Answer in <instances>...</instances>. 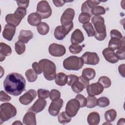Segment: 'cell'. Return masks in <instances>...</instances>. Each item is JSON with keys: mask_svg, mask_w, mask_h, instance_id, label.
<instances>
[{"mask_svg": "<svg viewBox=\"0 0 125 125\" xmlns=\"http://www.w3.org/2000/svg\"><path fill=\"white\" fill-rule=\"evenodd\" d=\"M87 121L90 125H97L100 121V115L97 112H91L87 116Z\"/></svg>", "mask_w": 125, "mask_h": 125, "instance_id": "26", "label": "cell"}, {"mask_svg": "<svg viewBox=\"0 0 125 125\" xmlns=\"http://www.w3.org/2000/svg\"><path fill=\"white\" fill-rule=\"evenodd\" d=\"M73 23L66 26H58L56 27L54 30V36L57 40H62L73 29Z\"/></svg>", "mask_w": 125, "mask_h": 125, "instance_id": "7", "label": "cell"}, {"mask_svg": "<svg viewBox=\"0 0 125 125\" xmlns=\"http://www.w3.org/2000/svg\"><path fill=\"white\" fill-rule=\"evenodd\" d=\"M91 13L92 15L100 16L104 14L105 13V10L103 6H97L92 9Z\"/></svg>", "mask_w": 125, "mask_h": 125, "instance_id": "41", "label": "cell"}, {"mask_svg": "<svg viewBox=\"0 0 125 125\" xmlns=\"http://www.w3.org/2000/svg\"><path fill=\"white\" fill-rule=\"evenodd\" d=\"M61 97V92L57 89H52L50 92L49 98L52 101L56 100Z\"/></svg>", "mask_w": 125, "mask_h": 125, "instance_id": "44", "label": "cell"}, {"mask_svg": "<svg viewBox=\"0 0 125 125\" xmlns=\"http://www.w3.org/2000/svg\"><path fill=\"white\" fill-rule=\"evenodd\" d=\"M91 22L94 25L96 39L100 41L104 40L106 37L104 18L101 16H94L91 19Z\"/></svg>", "mask_w": 125, "mask_h": 125, "instance_id": "2", "label": "cell"}, {"mask_svg": "<svg viewBox=\"0 0 125 125\" xmlns=\"http://www.w3.org/2000/svg\"><path fill=\"white\" fill-rule=\"evenodd\" d=\"M38 92V96L39 98H42V99H46L50 95L49 91L43 89H39L37 91Z\"/></svg>", "mask_w": 125, "mask_h": 125, "instance_id": "45", "label": "cell"}, {"mask_svg": "<svg viewBox=\"0 0 125 125\" xmlns=\"http://www.w3.org/2000/svg\"><path fill=\"white\" fill-rule=\"evenodd\" d=\"M63 104V101L61 98L56 100L52 101L48 107V112L50 115L53 116H57Z\"/></svg>", "mask_w": 125, "mask_h": 125, "instance_id": "12", "label": "cell"}, {"mask_svg": "<svg viewBox=\"0 0 125 125\" xmlns=\"http://www.w3.org/2000/svg\"><path fill=\"white\" fill-rule=\"evenodd\" d=\"M22 122L26 125H36L37 123L35 112L32 111H28L24 115L22 119Z\"/></svg>", "mask_w": 125, "mask_h": 125, "instance_id": "21", "label": "cell"}, {"mask_svg": "<svg viewBox=\"0 0 125 125\" xmlns=\"http://www.w3.org/2000/svg\"><path fill=\"white\" fill-rule=\"evenodd\" d=\"M67 76L64 73L59 72L56 74L55 82L59 86H64L67 83Z\"/></svg>", "mask_w": 125, "mask_h": 125, "instance_id": "27", "label": "cell"}, {"mask_svg": "<svg viewBox=\"0 0 125 125\" xmlns=\"http://www.w3.org/2000/svg\"><path fill=\"white\" fill-rule=\"evenodd\" d=\"M101 1L98 0H86L82 5L81 11L82 13H86L91 16H92L91 11L93 8L98 6Z\"/></svg>", "mask_w": 125, "mask_h": 125, "instance_id": "15", "label": "cell"}, {"mask_svg": "<svg viewBox=\"0 0 125 125\" xmlns=\"http://www.w3.org/2000/svg\"><path fill=\"white\" fill-rule=\"evenodd\" d=\"M71 88L73 91L76 93H79L82 92L84 88H85L83 84L79 81L75 82L71 86Z\"/></svg>", "mask_w": 125, "mask_h": 125, "instance_id": "37", "label": "cell"}, {"mask_svg": "<svg viewBox=\"0 0 125 125\" xmlns=\"http://www.w3.org/2000/svg\"><path fill=\"white\" fill-rule=\"evenodd\" d=\"M117 116V112L114 109H111L107 110L104 113V118L106 122H113Z\"/></svg>", "mask_w": 125, "mask_h": 125, "instance_id": "29", "label": "cell"}, {"mask_svg": "<svg viewBox=\"0 0 125 125\" xmlns=\"http://www.w3.org/2000/svg\"><path fill=\"white\" fill-rule=\"evenodd\" d=\"M83 63L86 64L96 65L100 61V58L95 52H86L81 57Z\"/></svg>", "mask_w": 125, "mask_h": 125, "instance_id": "10", "label": "cell"}, {"mask_svg": "<svg viewBox=\"0 0 125 125\" xmlns=\"http://www.w3.org/2000/svg\"><path fill=\"white\" fill-rule=\"evenodd\" d=\"M82 76H83L89 81L93 79L96 76L95 70L91 68H85L82 71Z\"/></svg>", "mask_w": 125, "mask_h": 125, "instance_id": "28", "label": "cell"}, {"mask_svg": "<svg viewBox=\"0 0 125 125\" xmlns=\"http://www.w3.org/2000/svg\"><path fill=\"white\" fill-rule=\"evenodd\" d=\"M125 38L121 40L117 39L111 38L110 40L109 41L108 47L114 51L115 50H118L121 48L125 47Z\"/></svg>", "mask_w": 125, "mask_h": 125, "instance_id": "19", "label": "cell"}, {"mask_svg": "<svg viewBox=\"0 0 125 125\" xmlns=\"http://www.w3.org/2000/svg\"><path fill=\"white\" fill-rule=\"evenodd\" d=\"M17 3L19 7H22L24 8H27L29 4V0H20L17 1Z\"/></svg>", "mask_w": 125, "mask_h": 125, "instance_id": "51", "label": "cell"}, {"mask_svg": "<svg viewBox=\"0 0 125 125\" xmlns=\"http://www.w3.org/2000/svg\"><path fill=\"white\" fill-rule=\"evenodd\" d=\"M46 105V101L44 99L39 98L30 107L28 111H32L35 113H39L43 110Z\"/></svg>", "mask_w": 125, "mask_h": 125, "instance_id": "18", "label": "cell"}, {"mask_svg": "<svg viewBox=\"0 0 125 125\" xmlns=\"http://www.w3.org/2000/svg\"><path fill=\"white\" fill-rule=\"evenodd\" d=\"M20 124L22 125V124L21 122H20L19 121H15V122H14L13 123V125H20Z\"/></svg>", "mask_w": 125, "mask_h": 125, "instance_id": "55", "label": "cell"}, {"mask_svg": "<svg viewBox=\"0 0 125 125\" xmlns=\"http://www.w3.org/2000/svg\"><path fill=\"white\" fill-rule=\"evenodd\" d=\"M16 29V27L12 25L6 24L2 31L3 37L6 40L11 41L15 35Z\"/></svg>", "mask_w": 125, "mask_h": 125, "instance_id": "17", "label": "cell"}, {"mask_svg": "<svg viewBox=\"0 0 125 125\" xmlns=\"http://www.w3.org/2000/svg\"><path fill=\"white\" fill-rule=\"evenodd\" d=\"M79 81L83 84L85 88H86L87 85L89 84V81L83 76H81L79 77Z\"/></svg>", "mask_w": 125, "mask_h": 125, "instance_id": "52", "label": "cell"}, {"mask_svg": "<svg viewBox=\"0 0 125 125\" xmlns=\"http://www.w3.org/2000/svg\"><path fill=\"white\" fill-rule=\"evenodd\" d=\"M125 64H120L118 67L119 72L120 75L123 77H125Z\"/></svg>", "mask_w": 125, "mask_h": 125, "instance_id": "54", "label": "cell"}, {"mask_svg": "<svg viewBox=\"0 0 125 125\" xmlns=\"http://www.w3.org/2000/svg\"><path fill=\"white\" fill-rule=\"evenodd\" d=\"M111 38L117 39L121 40L123 38V36L121 33L117 29H112L110 31Z\"/></svg>", "mask_w": 125, "mask_h": 125, "instance_id": "46", "label": "cell"}, {"mask_svg": "<svg viewBox=\"0 0 125 125\" xmlns=\"http://www.w3.org/2000/svg\"><path fill=\"white\" fill-rule=\"evenodd\" d=\"M83 27L86 32L88 37L94 36L95 32L94 28L91 23L88 22L87 23L83 24Z\"/></svg>", "mask_w": 125, "mask_h": 125, "instance_id": "34", "label": "cell"}, {"mask_svg": "<svg viewBox=\"0 0 125 125\" xmlns=\"http://www.w3.org/2000/svg\"><path fill=\"white\" fill-rule=\"evenodd\" d=\"M17 114L16 107L9 103H3L0 107V124L15 117Z\"/></svg>", "mask_w": 125, "mask_h": 125, "instance_id": "4", "label": "cell"}, {"mask_svg": "<svg viewBox=\"0 0 125 125\" xmlns=\"http://www.w3.org/2000/svg\"><path fill=\"white\" fill-rule=\"evenodd\" d=\"M87 103L86 106L87 108H92L97 105V99L96 97L92 96H88L86 98Z\"/></svg>", "mask_w": 125, "mask_h": 125, "instance_id": "36", "label": "cell"}, {"mask_svg": "<svg viewBox=\"0 0 125 125\" xmlns=\"http://www.w3.org/2000/svg\"><path fill=\"white\" fill-rule=\"evenodd\" d=\"M103 86L98 82L88 84L86 87V91L89 96L99 95L103 92Z\"/></svg>", "mask_w": 125, "mask_h": 125, "instance_id": "13", "label": "cell"}, {"mask_svg": "<svg viewBox=\"0 0 125 125\" xmlns=\"http://www.w3.org/2000/svg\"><path fill=\"white\" fill-rule=\"evenodd\" d=\"M48 51L49 54L54 57H62L66 52L65 48L63 45L55 43H53L49 45Z\"/></svg>", "mask_w": 125, "mask_h": 125, "instance_id": "11", "label": "cell"}, {"mask_svg": "<svg viewBox=\"0 0 125 125\" xmlns=\"http://www.w3.org/2000/svg\"><path fill=\"white\" fill-rule=\"evenodd\" d=\"M42 18L37 13H32L30 14L27 18L28 23L32 26H38L41 22Z\"/></svg>", "mask_w": 125, "mask_h": 125, "instance_id": "25", "label": "cell"}, {"mask_svg": "<svg viewBox=\"0 0 125 125\" xmlns=\"http://www.w3.org/2000/svg\"><path fill=\"white\" fill-rule=\"evenodd\" d=\"M33 37V34L30 30H21L18 37L19 41L24 43H27Z\"/></svg>", "mask_w": 125, "mask_h": 125, "instance_id": "23", "label": "cell"}, {"mask_svg": "<svg viewBox=\"0 0 125 125\" xmlns=\"http://www.w3.org/2000/svg\"><path fill=\"white\" fill-rule=\"evenodd\" d=\"M38 32L42 35H45L49 32V26L44 22H41L37 27Z\"/></svg>", "mask_w": 125, "mask_h": 125, "instance_id": "30", "label": "cell"}, {"mask_svg": "<svg viewBox=\"0 0 125 125\" xmlns=\"http://www.w3.org/2000/svg\"><path fill=\"white\" fill-rule=\"evenodd\" d=\"M80 105L79 102L76 99H72L69 100L66 104L65 106V112L71 117H73L76 115Z\"/></svg>", "mask_w": 125, "mask_h": 125, "instance_id": "8", "label": "cell"}, {"mask_svg": "<svg viewBox=\"0 0 125 125\" xmlns=\"http://www.w3.org/2000/svg\"><path fill=\"white\" fill-rule=\"evenodd\" d=\"M21 20V19L14 14H9L5 17V21L7 24L12 25L15 27L20 24Z\"/></svg>", "mask_w": 125, "mask_h": 125, "instance_id": "24", "label": "cell"}, {"mask_svg": "<svg viewBox=\"0 0 125 125\" xmlns=\"http://www.w3.org/2000/svg\"><path fill=\"white\" fill-rule=\"evenodd\" d=\"M116 55L119 60H123L125 59V46L121 48L120 49L117 50L116 53Z\"/></svg>", "mask_w": 125, "mask_h": 125, "instance_id": "48", "label": "cell"}, {"mask_svg": "<svg viewBox=\"0 0 125 125\" xmlns=\"http://www.w3.org/2000/svg\"><path fill=\"white\" fill-rule=\"evenodd\" d=\"M83 49V47L79 44H72L69 46V50L73 54L80 53Z\"/></svg>", "mask_w": 125, "mask_h": 125, "instance_id": "38", "label": "cell"}, {"mask_svg": "<svg viewBox=\"0 0 125 125\" xmlns=\"http://www.w3.org/2000/svg\"><path fill=\"white\" fill-rule=\"evenodd\" d=\"M25 45L21 41H18L15 43V49L18 55H21L25 51Z\"/></svg>", "mask_w": 125, "mask_h": 125, "instance_id": "33", "label": "cell"}, {"mask_svg": "<svg viewBox=\"0 0 125 125\" xmlns=\"http://www.w3.org/2000/svg\"><path fill=\"white\" fill-rule=\"evenodd\" d=\"M75 16V11L73 9L68 8L65 10L61 17V22L62 25L66 26L73 22Z\"/></svg>", "mask_w": 125, "mask_h": 125, "instance_id": "9", "label": "cell"}, {"mask_svg": "<svg viewBox=\"0 0 125 125\" xmlns=\"http://www.w3.org/2000/svg\"><path fill=\"white\" fill-rule=\"evenodd\" d=\"M25 75L27 81L30 83L35 82L38 78L37 74L32 69H29L27 70L25 73Z\"/></svg>", "mask_w": 125, "mask_h": 125, "instance_id": "32", "label": "cell"}, {"mask_svg": "<svg viewBox=\"0 0 125 125\" xmlns=\"http://www.w3.org/2000/svg\"><path fill=\"white\" fill-rule=\"evenodd\" d=\"M33 70L36 72L37 74H41L42 73V69L41 65L37 62H34L32 64Z\"/></svg>", "mask_w": 125, "mask_h": 125, "instance_id": "49", "label": "cell"}, {"mask_svg": "<svg viewBox=\"0 0 125 125\" xmlns=\"http://www.w3.org/2000/svg\"><path fill=\"white\" fill-rule=\"evenodd\" d=\"M75 99H77L79 102L80 108L86 106L87 100H86V98H85L83 95L80 94H78L76 96Z\"/></svg>", "mask_w": 125, "mask_h": 125, "instance_id": "42", "label": "cell"}, {"mask_svg": "<svg viewBox=\"0 0 125 125\" xmlns=\"http://www.w3.org/2000/svg\"><path fill=\"white\" fill-rule=\"evenodd\" d=\"M53 2L54 4L56 6V7H61L62 6L64 3L67 2L65 0H53Z\"/></svg>", "mask_w": 125, "mask_h": 125, "instance_id": "53", "label": "cell"}, {"mask_svg": "<svg viewBox=\"0 0 125 125\" xmlns=\"http://www.w3.org/2000/svg\"><path fill=\"white\" fill-rule=\"evenodd\" d=\"M83 64L82 58L76 56H71L63 62V66L67 70H78L82 68Z\"/></svg>", "mask_w": 125, "mask_h": 125, "instance_id": "5", "label": "cell"}, {"mask_svg": "<svg viewBox=\"0 0 125 125\" xmlns=\"http://www.w3.org/2000/svg\"><path fill=\"white\" fill-rule=\"evenodd\" d=\"M11 98L6 93H5L3 91L1 90L0 91V101L3 102H6L10 101Z\"/></svg>", "mask_w": 125, "mask_h": 125, "instance_id": "50", "label": "cell"}, {"mask_svg": "<svg viewBox=\"0 0 125 125\" xmlns=\"http://www.w3.org/2000/svg\"><path fill=\"white\" fill-rule=\"evenodd\" d=\"M109 104V100L106 97H102L97 99V105L101 107H106Z\"/></svg>", "mask_w": 125, "mask_h": 125, "instance_id": "39", "label": "cell"}, {"mask_svg": "<svg viewBox=\"0 0 125 125\" xmlns=\"http://www.w3.org/2000/svg\"><path fill=\"white\" fill-rule=\"evenodd\" d=\"M36 12L42 19L48 18L52 14V9L46 0H41L38 3Z\"/></svg>", "mask_w": 125, "mask_h": 125, "instance_id": "6", "label": "cell"}, {"mask_svg": "<svg viewBox=\"0 0 125 125\" xmlns=\"http://www.w3.org/2000/svg\"><path fill=\"white\" fill-rule=\"evenodd\" d=\"M90 18L91 16L88 14L86 13H81L79 16L78 20L81 23L83 24L89 22L90 20Z\"/></svg>", "mask_w": 125, "mask_h": 125, "instance_id": "40", "label": "cell"}, {"mask_svg": "<svg viewBox=\"0 0 125 125\" xmlns=\"http://www.w3.org/2000/svg\"><path fill=\"white\" fill-rule=\"evenodd\" d=\"M14 14L21 19H22L26 14V9L22 7H18Z\"/></svg>", "mask_w": 125, "mask_h": 125, "instance_id": "43", "label": "cell"}, {"mask_svg": "<svg viewBox=\"0 0 125 125\" xmlns=\"http://www.w3.org/2000/svg\"><path fill=\"white\" fill-rule=\"evenodd\" d=\"M84 40L83 33L79 29H76L72 33L71 42L72 44H79L82 42Z\"/></svg>", "mask_w": 125, "mask_h": 125, "instance_id": "20", "label": "cell"}, {"mask_svg": "<svg viewBox=\"0 0 125 125\" xmlns=\"http://www.w3.org/2000/svg\"><path fill=\"white\" fill-rule=\"evenodd\" d=\"M98 82L102 84L104 88H108L111 86V84L110 79L108 77L104 76L100 77L98 80Z\"/></svg>", "mask_w": 125, "mask_h": 125, "instance_id": "35", "label": "cell"}, {"mask_svg": "<svg viewBox=\"0 0 125 125\" xmlns=\"http://www.w3.org/2000/svg\"><path fill=\"white\" fill-rule=\"evenodd\" d=\"M26 81L24 77L18 73H11L6 77L3 82L5 91L10 95L18 96L25 90Z\"/></svg>", "mask_w": 125, "mask_h": 125, "instance_id": "1", "label": "cell"}, {"mask_svg": "<svg viewBox=\"0 0 125 125\" xmlns=\"http://www.w3.org/2000/svg\"><path fill=\"white\" fill-rule=\"evenodd\" d=\"M37 93L35 90L29 89L19 98V102L23 105H28L36 97Z\"/></svg>", "mask_w": 125, "mask_h": 125, "instance_id": "14", "label": "cell"}, {"mask_svg": "<svg viewBox=\"0 0 125 125\" xmlns=\"http://www.w3.org/2000/svg\"><path fill=\"white\" fill-rule=\"evenodd\" d=\"M102 53L105 60L110 63H115L119 60L116 56L114 51L109 47L104 49Z\"/></svg>", "mask_w": 125, "mask_h": 125, "instance_id": "16", "label": "cell"}, {"mask_svg": "<svg viewBox=\"0 0 125 125\" xmlns=\"http://www.w3.org/2000/svg\"><path fill=\"white\" fill-rule=\"evenodd\" d=\"M58 120L60 123L65 125L71 121V117L69 116L65 111H63L59 114L58 116Z\"/></svg>", "mask_w": 125, "mask_h": 125, "instance_id": "31", "label": "cell"}, {"mask_svg": "<svg viewBox=\"0 0 125 125\" xmlns=\"http://www.w3.org/2000/svg\"><path fill=\"white\" fill-rule=\"evenodd\" d=\"M79 77L75 75H67V84L69 86H71L75 82L78 81Z\"/></svg>", "mask_w": 125, "mask_h": 125, "instance_id": "47", "label": "cell"}, {"mask_svg": "<svg viewBox=\"0 0 125 125\" xmlns=\"http://www.w3.org/2000/svg\"><path fill=\"white\" fill-rule=\"evenodd\" d=\"M39 63L41 66L45 79L48 81L53 80L56 75V67L55 63L46 59L40 60Z\"/></svg>", "mask_w": 125, "mask_h": 125, "instance_id": "3", "label": "cell"}, {"mask_svg": "<svg viewBox=\"0 0 125 125\" xmlns=\"http://www.w3.org/2000/svg\"><path fill=\"white\" fill-rule=\"evenodd\" d=\"M12 53L11 47L5 43L1 42L0 47V61L5 60V57L10 56Z\"/></svg>", "mask_w": 125, "mask_h": 125, "instance_id": "22", "label": "cell"}]
</instances>
